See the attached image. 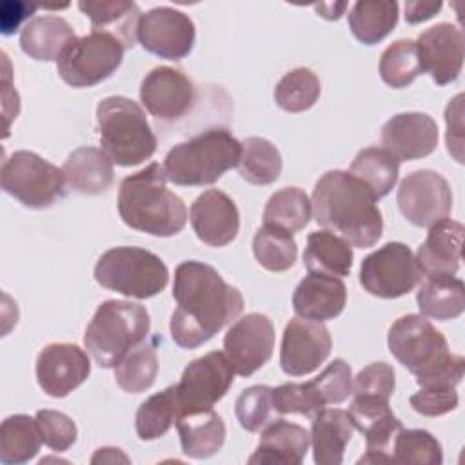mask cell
Masks as SVG:
<instances>
[{"mask_svg":"<svg viewBox=\"0 0 465 465\" xmlns=\"http://www.w3.org/2000/svg\"><path fill=\"white\" fill-rule=\"evenodd\" d=\"M78 9L91 20L93 31H102L116 36L125 45V49L136 44V29L142 11L134 2L82 0L78 2Z\"/></svg>","mask_w":465,"mask_h":465,"instance_id":"cell-28","label":"cell"},{"mask_svg":"<svg viewBox=\"0 0 465 465\" xmlns=\"http://www.w3.org/2000/svg\"><path fill=\"white\" fill-rule=\"evenodd\" d=\"M189 216L198 240L211 247L229 245L240 229L236 203L218 189L203 191L193 202Z\"/></svg>","mask_w":465,"mask_h":465,"instance_id":"cell-21","label":"cell"},{"mask_svg":"<svg viewBox=\"0 0 465 465\" xmlns=\"http://www.w3.org/2000/svg\"><path fill=\"white\" fill-rule=\"evenodd\" d=\"M409 401L418 414L436 418L454 411L460 398L454 387H421Z\"/></svg>","mask_w":465,"mask_h":465,"instance_id":"cell-48","label":"cell"},{"mask_svg":"<svg viewBox=\"0 0 465 465\" xmlns=\"http://www.w3.org/2000/svg\"><path fill=\"white\" fill-rule=\"evenodd\" d=\"M176 429L183 454L194 460L216 454L225 441V423L213 409L180 414Z\"/></svg>","mask_w":465,"mask_h":465,"instance_id":"cell-27","label":"cell"},{"mask_svg":"<svg viewBox=\"0 0 465 465\" xmlns=\"http://www.w3.org/2000/svg\"><path fill=\"white\" fill-rule=\"evenodd\" d=\"M349 173L361 180L380 200L396 185L400 162L383 147H367L354 156Z\"/></svg>","mask_w":465,"mask_h":465,"instance_id":"cell-34","label":"cell"},{"mask_svg":"<svg viewBox=\"0 0 465 465\" xmlns=\"http://www.w3.org/2000/svg\"><path fill=\"white\" fill-rule=\"evenodd\" d=\"M236 167L247 183L269 185L282 173V154L267 138L249 136L242 142V154Z\"/></svg>","mask_w":465,"mask_h":465,"instance_id":"cell-35","label":"cell"},{"mask_svg":"<svg viewBox=\"0 0 465 465\" xmlns=\"http://www.w3.org/2000/svg\"><path fill=\"white\" fill-rule=\"evenodd\" d=\"M347 302L345 283L329 274L309 272L292 292V309L300 318L327 322L341 314Z\"/></svg>","mask_w":465,"mask_h":465,"instance_id":"cell-22","label":"cell"},{"mask_svg":"<svg viewBox=\"0 0 465 465\" xmlns=\"http://www.w3.org/2000/svg\"><path fill=\"white\" fill-rule=\"evenodd\" d=\"M125 45L113 35L91 31L76 36L56 60L60 78L71 87H93L109 78L122 64Z\"/></svg>","mask_w":465,"mask_h":465,"instance_id":"cell-10","label":"cell"},{"mask_svg":"<svg viewBox=\"0 0 465 465\" xmlns=\"http://www.w3.org/2000/svg\"><path fill=\"white\" fill-rule=\"evenodd\" d=\"M76 38L71 24L54 15H44L31 18L20 33L22 51L42 62L58 60L64 49Z\"/></svg>","mask_w":465,"mask_h":465,"instance_id":"cell-29","label":"cell"},{"mask_svg":"<svg viewBox=\"0 0 465 465\" xmlns=\"http://www.w3.org/2000/svg\"><path fill=\"white\" fill-rule=\"evenodd\" d=\"M320 94V78L307 67H296L285 73L272 93L276 105L287 113H303L311 109Z\"/></svg>","mask_w":465,"mask_h":465,"instance_id":"cell-39","label":"cell"},{"mask_svg":"<svg viewBox=\"0 0 465 465\" xmlns=\"http://www.w3.org/2000/svg\"><path fill=\"white\" fill-rule=\"evenodd\" d=\"M396 203L407 222L416 227H430L449 216L452 209V191L440 173L420 169L400 182Z\"/></svg>","mask_w":465,"mask_h":465,"instance_id":"cell-13","label":"cell"},{"mask_svg":"<svg viewBox=\"0 0 465 465\" xmlns=\"http://www.w3.org/2000/svg\"><path fill=\"white\" fill-rule=\"evenodd\" d=\"M443 452L440 441L423 429H401L392 449V463L441 465Z\"/></svg>","mask_w":465,"mask_h":465,"instance_id":"cell-42","label":"cell"},{"mask_svg":"<svg viewBox=\"0 0 465 465\" xmlns=\"http://www.w3.org/2000/svg\"><path fill=\"white\" fill-rule=\"evenodd\" d=\"M372 191L349 171H327L312 191L314 220L354 247H372L383 232V218Z\"/></svg>","mask_w":465,"mask_h":465,"instance_id":"cell-2","label":"cell"},{"mask_svg":"<svg viewBox=\"0 0 465 465\" xmlns=\"http://www.w3.org/2000/svg\"><path fill=\"white\" fill-rule=\"evenodd\" d=\"M65 183L80 194H102L114 182L113 162L98 147L74 149L62 165Z\"/></svg>","mask_w":465,"mask_h":465,"instance_id":"cell-25","label":"cell"},{"mask_svg":"<svg viewBox=\"0 0 465 465\" xmlns=\"http://www.w3.org/2000/svg\"><path fill=\"white\" fill-rule=\"evenodd\" d=\"M423 278L414 252L401 242H389L363 258L361 287L378 298L394 300L409 294Z\"/></svg>","mask_w":465,"mask_h":465,"instance_id":"cell-11","label":"cell"},{"mask_svg":"<svg viewBox=\"0 0 465 465\" xmlns=\"http://www.w3.org/2000/svg\"><path fill=\"white\" fill-rule=\"evenodd\" d=\"M42 436L36 420L27 414L7 416L0 425V461L20 465L36 456Z\"/></svg>","mask_w":465,"mask_h":465,"instance_id":"cell-32","label":"cell"},{"mask_svg":"<svg viewBox=\"0 0 465 465\" xmlns=\"http://www.w3.org/2000/svg\"><path fill=\"white\" fill-rule=\"evenodd\" d=\"M180 414L176 385H169L163 391L149 396L136 411L134 427L136 434L143 441L158 440L167 434V430L176 423Z\"/></svg>","mask_w":465,"mask_h":465,"instance_id":"cell-36","label":"cell"},{"mask_svg":"<svg viewBox=\"0 0 465 465\" xmlns=\"http://www.w3.org/2000/svg\"><path fill=\"white\" fill-rule=\"evenodd\" d=\"M354 425L347 411L322 409L312 418L311 445L312 458L318 465H340L343 452L351 441Z\"/></svg>","mask_w":465,"mask_h":465,"instance_id":"cell-26","label":"cell"},{"mask_svg":"<svg viewBox=\"0 0 465 465\" xmlns=\"http://www.w3.org/2000/svg\"><path fill=\"white\" fill-rule=\"evenodd\" d=\"M332 340L323 322L292 318L283 329L280 367L289 376H305L316 371L331 354Z\"/></svg>","mask_w":465,"mask_h":465,"instance_id":"cell-16","label":"cell"},{"mask_svg":"<svg viewBox=\"0 0 465 465\" xmlns=\"http://www.w3.org/2000/svg\"><path fill=\"white\" fill-rule=\"evenodd\" d=\"M441 9V2H407L405 20L409 24H420L432 18Z\"/></svg>","mask_w":465,"mask_h":465,"instance_id":"cell-51","label":"cell"},{"mask_svg":"<svg viewBox=\"0 0 465 465\" xmlns=\"http://www.w3.org/2000/svg\"><path fill=\"white\" fill-rule=\"evenodd\" d=\"M234 374L227 356L220 351L193 360L176 383L180 414L213 409L227 394L234 381Z\"/></svg>","mask_w":465,"mask_h":465,"instance_id":"cell-12","label":"cell"},{"mask_svg":"<svg viewBox=\"0 0 465 465\" xmlns=\"http://www.w3.org/2000/svg\"><path fill=\"white\" fill-rule=\"evenodd\" d=\"M169 331L182 349H196L209 341L243 311L242 292L229 285L220 272L196 260L182 262L174 269Z\"/></svg>","mask_w":465,"mask_h":465,"instance_id":"cell-1","label":"cell"},{"mask_svg":"<svg viewBox=\"0 0 465 465\" xmlns=\"http://www.w3.org/2000/svg\"><path fill=\"white\" fill-rule=\"evenodd\" d=\"M272 405L276 414H302L314 418L322 409L311 381L305 383H283L272 389Z\"/></svg>","mask_w":465,"mask_h":465,"instance_id":"cell-45","label":"cell"},{"mask_svg":"<svg viewBox=\"0 0 465 465\" xmlns=\"http://www.w3.org/2000/svg\"><path fill=\"white\" fill-rule=\"evenodd\" d=\"M381 145L398 162L425 158L438 145V125L425 113L394 114L381 127Z\"/></svg>","mask_w":465,"mask_h":465,"instance_id":"cell-20","label":"cell"},{"mask_svg":"<svg viewBox=\"0 0 465 465\" xmlns=\"http://www.w3.org/2000/svg\"><path fill=\"white\" fill-rule=\"evenodd\" d=\"M274 349V325L260 312L236 320L223 336V354L234 372L247 378L263 367Z\"/></svg>","mask_w":465,"mask_h":465,"instance_id":"cell-15","label":"cell"},{"mask_svg":"<svg viewBox=\"0 0 465 465\" xmlns=\"http://www.w3.org/2000/svg\"><path fill=\"white\" fill-rule=\"evenodd\" d=\"M252 252L263 269L271 272H283L294 265L298 247L291 232L263 223L254 232Z\"/></svg>","mask_w":465,"mask_h":465,"instance_id":"cell-38","label":"cell"},{"mask_svg":"<svg viewBox=\"0 0 465 465\" xmlns=\"http://www.w3.org/2000/svg\"><path fill=\"white\" fill-rule=\"evenodd\" d=\"M4 193L29 209H47L65 194L64 171L33 151H15L0 171Z\"/></svg>","mask_w":465,"mask_h":465,"instance_id":"cell-9","label":"cell"},{"mask_svg":"<svg viewBox=\"0 0 465 465\" xmlns=\"http://www.w3.org/2000/svg\"><path fill=\"white\" fill-rule=\"evenodd\" d=\"M421 73L423 69L414 40H396L380 56V76L392 89L411 85Z\"/></svg>","mask_w":465,"mask_h":465,"instance_id":"cell-41","label":"cell"},{"mask_svg":"<svg viewBox=\"0 0 465 465\" xmlns=\"http://www.w3.org/2000/svg\"><path fill=\"white\" fill-rule=\"evenodd\" d=\"M234 414L240 425L249 432H258L269 425L276 414L272 405V387L252 385L242 391L234 403Z\"/></svg>","mask_w":465,"mask_h":465,"instance_id":"cell-43","label":"cell"},{"mask_svg":"<svg viewBox=\"0 0 465 465\" xmlns=\"http://www.w3.org/2000/svg\"><path fill=\"white\" fill-rule=\"evenodd\" d=\"M396 387L394 369L385 361H376L363 367L352 380V396L374 398L389 401Z\"/></svg>","mask_w":465,"mask_h":465,"instance_id":"cell-46","label":"cell"},{"mask_svg":"<svg viewBox=\"0 0 465 465\" xmlns=\"http://www.w3.org/2000/svg\"><path fill=\"white\" fill-rule=\"evenodd\" d=\"M463 225L443 218L429 227L425 242L418 247L416 262L425 276L456 274L461 262Z\"/></svg>","mask_w":465,"mask_h":465,"instance_id":"cell-24","label":"cell"},{"mask_svg":"<svg viewBox=\"0 0 465 465\" xmlns=\"http://www.w3.org/2000/svg\"><path fill=\"white\" fill-rule=\"evenodd\" d=\"M94 280L107 291L129 298L147 300L169 283L167 265L154 252L142 247H113L94 265Z\"/></svg>","mask_w":465,"mask_h":465,"instance_id":"cell-8","label":"cell"},{"mask_svg":"<svg viewBox=\"0 0 465 465\" xmlns=\"http://www.w3.org/2000/svg\"><path fill=\"white\" fill-rule=\"evenodd\" d=\"M240 154L242 142L231 131L213 127L171 147L163 160V173L174 185H211L238 165Z\"/></svg>","mask_w":465,"mask_h":465,"instance_id":"cell-5","label":"cell"},{"mask_svg":"<svg viewBox=\"0 0 465 465\" xmlns=\"http://www.w3.org/2000/svg\"><path fill=\"white\" fill-rule=\"evenodd\" d=\"M118 213L127 227L160 238L182 232L187 223V207L169 191L163 165L156 162L122 180Z\"/></svg>","mask_w":465,"mask_h":465,"instance_id":"cell-4","label":"cell"},{"mask_svg":"<svg viewBox=\"0 0 465 465\" xmlns=\"http://www.w3.org/2000/svg\"><path fill=\"white\" fill-rule=\"evenodd\" d=\"M158 374V354L153 343H140L131 349L114 367V380L125 392L138 394L147 391Z\"/></svg>","mask_w":465,"mask_h":465,"instance_id":"cell-40","label":"cell"},{"mask_svg":"<svg viewBox=\"0 0 465 465\" xmlns=\"http://www.w3.org/2000/svg\"><path fill=\"white\" fill-rule=\"evenodd\" d=\"M114 461H124V463H127L129 458H127L120 449H114V447L98 449V450L94 452V456L91 458V463H114Z\"/></svg>","mask_w":465,"mask_h":465,"instance_id":"cell-52","label":"cell"},{"mask_svg":"<svg viewBox=\"0 0 465 465\" xmlns=\"http://www.w3.org/2000/svg\"><path fill=\"white\" fill-rule=\"evenodd\" d=\"M461 114H463V94H456L445 107V124H447V151L454 156L456 162H463V124H461Z\"/></svg>","mask_w":465,"mask_h":465,"instance_id":"cell-49","label":"cell"},{"mask_svg":"<svg viewBox=\"0 0 465 465\" xmlns=\"http://www.w3.org/2000/svg\"><path fill=\"white\" fill-rule=\"evenodd\" d=\"M312 203L300 187H283L265 203L263 223L287 231L291 234L305 229L311 220Z\"/></svg>","mask_w":465,"mask_h":465,"instance_id":"cell-37","label":"cell"},{"mask_svg":"<svg viewBox=\"0 0 465 465\" xmlns=\"http://www.w3.org/2000/svg\"><path fill=\"white\" fill-rule=\"evenodd\" d=\"M311 385L322 401L323 407L343 403L352 392V372L345 360H332L314 380Z\"/></svg>","mask_w":465,"mask_h":465,"instance_id":"cell-44","label":"cell"},{"mask_svg":"<svg viewBox=\"0 0 465 465\" xmlns=\"http://www.w3.org/2000/svg\"><path fill=\"white\" fill-rule=\"evenodd\" d=\"M151 318L143 305L125 300H105L94 311L84 345L91 358L104 369L116 367L124 356L145 341Z\"/></svg>","mask_w":465,"mask_h":465,"instance_id":"cell-6","label":"cell"},{"mask_svg":"<svg viewBox=\"0 0 465 465\" xmlns=\"http://www.w3.org/2000/svg\"><path fill=\"white\" fill-rule=\"evenodd\" d=\"M35 371L38 385L47 396L65 398L87 380L91 361L74 343H49L40 351Z\"/></svg>","mask_w":465,"mask_h":465,"instance_id":"cell-18","label":"cell"},{"mask_svg":"<svg viewBox=\"0 0 465 465\" xmlns=\"http://www.w3.org/2000/svg\"><path fill=\"white\" fill-rule=\"evenodd\" d=\"M398 2H356L349 11V27L365 45L381 42L398 24Z\"/></svg>","mask_w":465,"mask_h":465,"instance_id":"cell-33","label":"cell"},{"mask_svg":"<svg viewBox=\"0 0 465 465\" xmlns=\"http://www.w3.org/2000/svg\"><path fill=\"white\" fill-rule=\"evenodd\" d=\"M136 36L145 51L176 62L193 51L196 29L185 13L160 5L140 16Z\"/></svg>","mask_w":465,"mask_h":465,"instance_id":"cell-14","label":"cell"},{"mask_svg":"<svg viewBox=\"0 0 465 465\" xmlns=\"http://www.w3.org/2000/svg\"><path fill=\"white\" fill-rule=\"evenodd\" d=\"M303 265L309 272L347 276L352 267V245L327 229L314 231L307 236Z\"/></svg>","mask_w":465,"mask_h":465,"instance_id":"cell-31","label":"cell"},{"mask_svg":"<svg viewBox=\"0 0 465 465\" xmlns=\"http://www.w3.org/2000/svg\"><path fill=\"white\" fill-rule=\"evenodd\" d=\"M416 302L421 316L447 322L458 318L465 309V289L454 274H429L421 282Z\"/></svg>","mask_w":465,"mask_h":465,"instance_id":"cell-30","label":"cell"},{"mask_svg":"<svg viewBox=\"0 0 465 465\" xmlns=\"http://www.w3.org/2000/svg\"><path fill=\"white\" fill-rule=\"evenodd\" d=\"M35 420H36L42 441L49 449L56 452H64L76 441L78 430L74 421L67 414L60 411L42 409L35 414Z\"/></svg>","mask_w":465,"mask_h":465,"instance_id":"cell-47","label":"cell"},{"mask_svg":"<svg viewBox=\"0 0 465 465\" xmlns=\"http://www.w3.org/2000/svg\"><path fill=\"white\" fill-rule=\"evenodd\" d=\"M40 4H29V2H18V0H5L0 5V29L2 35H13L16 27L31 16Z\"/></svg>","mask_w":465,"mask_h":465,"instance_id":"cell-50","label":"cell"},{"mask_svg":"<svg viewBox=\"0 0 465 465\" xmlns=\"http://www.w3.org/2000/svg\"><path fill=\"white\" fill-rule=\"evenodd\" d=\"M196 100L193 80L180 69L160 65L151 69L140 85V102L158 120L174 122L185 116Z\"/></svg>","mask_w":465,"mask_h":465,"instance_id":"cell-17","label":"cell"},{"mask_svg":"<svg viewBox=\"0 0 465 465\" xmlns=\"http://www.w3.org/2000/svg\"><path fill=\"white\" fill-rule=\"evenodd\" d=\"M423 73H429L438 85L454 82L463 65V35L461 29L441 22L423 33L416 40Z\"/></svg>","mask_w":465,"mask_h":465,"instance_id":"cell-19","label":"cell"},{"mask_svg":"<svg viewBox=\"0 0 465 465\" xmlns=\"http://www.w3.org/2000/svg\"><path fill=\"white\" fill-rule=\"evenodd\" d=\"M96 124L102 151L122 167L149 160L158 140L143 109L125 96H107L96 105Z\"/></svg>","mask_w":465,"mask_h":465,"instance_id":"cell-7","label":"cell"},{"mask_svg":"<svg viewBox=\"0 0 465 465\" xmlns=\"http://www.w3.org/2000/svg\"><path fill=\"white\" fill-rule=\"evenodd\" d=\"M311 434L305 427L287 420H272L262 429L256 450L249 463L260 465H300L309 450Z\"/></svg>","mask_w":465,"mask_h":465,"instance_id":"cell-23","label":"cell"},{"mask_svg":"<svg viewBox=\"0 0 465 465\" xmlns=\"http://www.w3.org/2000/svg\"><path fill=\"white\" fill-rule=\"evenodd\" d=\"M387 345L420 387H456L463 378V356L452 354L445 336L421 314L400 316L389 329Z\"/></svg>","mask_w":465,"mask_h":465,"instance_id":"cell-3","label":"cell"}]
</instances>
